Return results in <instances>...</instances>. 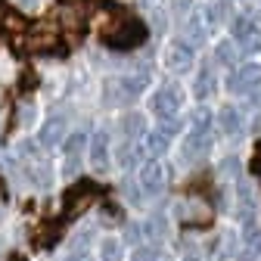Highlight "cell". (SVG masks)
<instances>
[{"label": "cell", "instance_id": "cell-22", "mask_svg": "<svg viewBox=\"0 0 261 261\" xmlns=\"http://www.w3.org/2000/svg\"><path fill=\"white\" fill-rule=\"evenodd\" d=\"M146 149H149L152 155L165 152V149H168V137L162 134V130H155V134H149V140H146Z\"/></svg>", "mask_w": 261, "mask_h": 261}, {"label": "cell", "instance_id": "cell-27", "mask_svg": "<svg viewBox=\"0 0 261 261\" xmlns=\"http://www.w3.org/2000/svg\"><path fill=\"white\" fill-rule=\"evenodd\" d=\"M215 261H227V258H215Z\"/></svg>", "mask_w": 261, "mask_h": 261}, {"label": "cell", "instance_id": "cell-23", "mask_svg": "<svg viewBox=\"0 0 261 261\" xmlns=\"http://www.w3.org/2000/svg\"><path fill=\"white\" fill-rule=\"evenodd\" d=\"M65 261H90V255H87V249H84L81 243H75V246L69 249V255H65Z\"/></svg>", "mask_w": 261, "mask_h": 261}, {"label": "cell", "instance_id": "cell-26", "mask_svg": "<svg viewBox=\"0 0 261 261\" xmlns=\"http://www.w3.org/2000/svg\"><path fill=\"white\" fill-rule=\"evenodd\" d=\"M184 261H199V255H187V258H184Z\"/></svg>", "mask_w": 261, "mask_h": 261}, {"label": "cell", "instance_id": "cell-16", "mask_svg": "<svg viewBox=\"0 0 261 261\" xmlns=\"http://www.w3.org/2000/svg\"><path fill=\"white\" fill-rule=\"evenodd\" d=\"M218 124H221L224 134H237V130L243 127V112L233 109V106H224V109L218 112Z\"/></svg>", "mask_w": 261, "mask_h": 261}, {"label": "cell", "instance_id": "cell-19", "mask_svg": "<svg viewBox=\"0 0 261 261\" xmlns=\"http://www.w3.org/2000/svg\"><path fill=\"white\" fill-rule=\"evenodd\" d=\"M215 59H218L221 65H233V62H237V41H221V44L215 47Z\"/></svg>", "mask_w": 261, "mask_h": 261}, {"label": "cell", "instance_id": "cell-15", "mask_svg": "<svg viewBox=\"0 0 261 261\" xmlns=\"http://www.w3.org/2000/svg\"><path fill=\"white\" fill-rule=\"evenodd\" d=\"M121 134H124L127 140L143 137V134H146V118H143V115H137V112H127V115L121 118Z\"/></svg>", "mask_w": 261, "mask_h": 261}, {"label": "cell", "instance_id": "cell-1", "mask_svg": "<svg viewBox=\"0 0 261 261\" xmlns=\"http://www.w3.org/2000/svg\"><path fill=\"white\" fill-rule=\"evenodd\" d=\"M143 41H146V25L140 19H124L121 25H115L109 31V38H106V44L112 50H134Z\"/></svg>", "mask_w": 261, "mask_h": 261}, {"label": "cell", "instance_id": "cell-7", "mask_svg": "<svg viewBox=\"0 0 261 261\" xmlns=\"http://www.w3.org/2000/svg\"><path fill=\"white\" fill-rule=\"evenodd\" d=\"M90 146V140H87V134H69L62 140V155H65V174H75L78 171V162H81V152Z\"/></svg>", "mask_w": 261, "mask_h": 261}, {"label": "cell", "instance_id": "cell-17", "mask_svg": "<svg viewBox=\"0 0 261 261\" xmlns=\"http://www.w3.org/2000/svg\"><path fill=\"white\" fill-rule=\"evenodd\" d=\"M187 38H190L193 47H196V44H202V41L208 38V19L190 16V19H187Z\"/></svg>", "mask_w": 261, "mask_h": 261}, {"label": "cell", "instance_id": "cell-14", "mask_svg": "<svg viewBox=\"0 0 261 261\" xmlns=\"http://www.w3.org/2000/svg\"><path fill=\"white\" fill-rule=\"evenodd\" d=\"M143 233H146V243H162L165 233H168V221L162 215H149L143 221Z\"/></svg>", "mask_w": 261, "mask_h": 261}, {"label": "cell", "instance_id": "cell-9", "mask_svg": "<svg viewBox=\"0 0 261 261\" xmlns=\"http://www.w3.org/2000/svg\"><path fill=\"white\" fill-rule=\"evenodd\" d=\"M87 159H90V165H93L96 171H103V168L109 165V134H106V130H96V134L90 137Z\"/></svg>", "mask_w": 261, "mask_h": 261}, {"label": "cell", "instance_id": "cell-4", "mask_svg": "<svg viewBox=\"0 0 261 261\" xmlns=\"http://www.w3.org/2000/svg\"><path fill=\"white\" fill-rule=\"evenodd\" d=\"M227 87H230L233 93H240V96L255 93V90L261 87V65H255V62L240 65V69L230 75V81H227Z\"/></svg>", "mask_w": 261, "mask_h": 261}, {"label": "cell", "instance_id": "cell-13", "mask_svg": "<svg viewBox=\"0 0 261 261\" xmlns=\"http://www.w3.org/2000/svg\"><path fill=\"white\" fill-rule=\"evenodd\" d=\"M62 130H65V118L53 115V118H47L44 127L38 130V140H41L44 146H56V143H62Z\"/></svg>", "mask_w": 261, "mask_h": 261}, {"label": "cell", "instance_id": "cell-24", "mask_svg": "<svg viewBox=\"0 0 261 261\" xmlns=\"http://www.w3.org/2000/svg\"><path fill=\"white\" fill-rule=\"evenodd\" d=\"M252 171L261 174V143H258V152H255V162H252Z\"/></svg>", "mask_w": 261, "mask_h": 261}, {"label": "cell", "instance_id": "cell-12", "mask_svg": "<svg viewBox=\"0 0 261 261\" xmlns=\"http://www.w3.org/2000/svg\"><path fill=\"white\" fill-rule=\"evenodd\" d=\"M230 35H233V41H240V44H255L258 25H255L249 16H237V19L230 22Z\"/></svg>", "mask_w": 261, "mask_h": 261}, {"label": "cell", "instance_id": "cell-20", "mask_svg": "<svg viewBox=\"0 0 261 261\" xmlns=\"http://www.w3.org/2000/svg\"><path fill=\"white\" fill-rule=\"evenodd\" d=\"M159 258H162V252L155 243H143L134 249V261H159Z\"/></svg>", "mask_w": 261, "mask_h": 261}, {"label": "cell", "instance_id": "cell-8", "mask_svg": "<svg viewBox=\"0 0 261 261\" xmlns=\"http://www.w3.org/2000/svg\"><path fill=\"white\" fill-rule=\"evenodd\" d=\"M93 196H96V187H93V184H78V187H72L69 193L62 196V205H65V212L78 215L84 205L93 202Z\"/></svg>", "mask_w": 261, "mask_h": 261}, {"label": "cell", "instance_id": "cell-6", "mask_svg": "<svg viewBox=\"0 0 261 261\" xmlns=\"http://www.w3.org/2000/svg\"><path fill=\"white\" fill-rule=\"evenodd\" d=\"M137 180H140V190L155 196L162 193V187H165V168H162V162H143L140 171H137Z\"/></svg>", "mask_w": 261, "mask_h": 261}, {"label": "cell", "instance_id": "cell-10", "mask_svg": "<svg viewBox=\"0 0 261 261\" xmlns=\"http://www.w3.org/2000/svg\"><path fill=\"white\" fill-rule=\"evenodd\" d=\"M212 149V130H187L184 137V155L187 159H199Z\"/></svg>", "mask_w": 261, "mask_h": 261}, {"label": "cell", "instance_id": "cell-18", "mask_svg": "<svg viewBox=\"0 0 261 261\" xmlns=\"http://www.w3.org/2000/svg\"><path fill=\"white\" fill-rule=\"evenodd\" d=\"M212 124H215V118H212V109H205V106H199L190 115V130H212Z\"/></svg>", "mask_w": 261, "mask_h": 261}, {"label": "cell", "instance_id": "cell-28", "mask_svg": "<svg viewBox=\"0 0 261 261\" xmlns=\"http://www.w3.org/2000/svg\"><path fill=\"white\" fill-rule=\"evenodd\" d=\"M159 261H165V258H159Z\"/></svg>", "mask_w": 261, "mask_h": 261}, {"label": "cell", "instance_id": "cell-21", "mask_svg": "<svg viewBox=\"0 0 261 261\" xmlns=\"http://www.w3.org/2000/svg\"><path fill=\"white\" fill-rule=\"evenodd\" d=\"M100 255L103 261H121V240H106L100 246Z\"/></svg>", "mask_w": 261, "mask_h": 261}, {"label": "cell", "instance_id": "cell-25", "mask_svg": "<svg viewBox=\"0 0 261 261\" xmlns=\"http://www.w3.org/2000/svg\"><path fill=\"white\" fill-rule=\"evenodd\" d=\"M16 4H19V7H25V10H31V7L38 4V0H16Z\"/></svg>", "mask_w": 261, "mask_h": 261}, {"label": "cell", "instance_id": "cell-5", "mask_svg": "<svg viewBox=\"0 0 261 261\" xmlns=\"http://www.w3.org/2000/svg\"><path fill=\"white\" fill-rule=\"evenodd\" d=\"M193 59H196V47L190 41H174L165 53V65L171 72H187L193 65Z\"/></svg>", "mask_w": 261, "mask_h": 261}, {"label": "cell", "instance_id": "cell-2", "mask_svg": "<svg viewBox=\"0 0 261 261\" xmlns=\"http://www.w3.org/2000/svg\"><path fill=\"white\" fill-rule=\"evenodd\" d=\"M146 81H149L146 72H143V75H127V78H115V81H109V84H106V103L121 106V103L137 100L140 90L146 87Z\"/></svg>", "mask_w": 261, "mask_h": 261}, {"label": "cell", "instance_id": "cell-11", "mask_svg": "<svg viewBox=\"0 0 261 261\" xmlns=\"http://www.w3.org/2000/svg\"><path fill=\"white\" fill-rule=\"evenodd\" d=\"M215 87H218V78L212 72V65H202V69L196 72V78H193V96L196 100H208L215 93Z\"/></svg>", "mask_w": 261, "mask_h": 261}, {"label": "cell", "instance_id": "cell-3", "mask_svg": "<svg viewBox=\"0 0 261 261\" xmlns=\"http://www.w3.org/2000/svg\"><path fill=\"white\" fill-rule=\"evenodd\" d=\"M180 106H184V90L177 84H162L152 93V112L159 118H177Z\"/></svg>", "mask_w": 261, "mask_h": 261}]
</instances>
